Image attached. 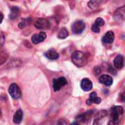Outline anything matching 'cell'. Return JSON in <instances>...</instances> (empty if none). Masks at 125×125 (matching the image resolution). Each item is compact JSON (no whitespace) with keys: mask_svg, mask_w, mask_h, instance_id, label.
Instances as JSON below:
<instances>
[{"mask_svg":"<svg viewBox=\"0 0 125 125\" xmlns=\"http://www.w3.org/2000/svg\"><path fill=\"white\" fill-rule=\"evenodd\" d=\"M71 59L73 64L78 67H84L87 64V57L83 52L80 51L73 52L71 56Z\"/></svg>","mask_w":125,"mask_h":125,"instance_id":"6da1fadb","label":"cell"},{"mask_svg":"<svg viewBox=\"0 0 125 125\" xmlns=\"http://www.w3.org/2000/svg\"><path fill=\"white\" fill-rule=\"evenodd\" d=\"M124 113V108L122 106H115L111 109V123L117 125L119 123Z\"/></svg>","mask_w":125,"mask_h":125,"instance_id":"7a4b0ae2","label":"cell"},{"mask_svg":"<svg viewBox=\"0 0 125 125\" xmlns=\"http://www.w3.org/2000/svg\"><path fill=\"white\" fill-rule=\"evenodd\" d=\"M86 28V24L83 21H76L72 25V31L75 34H81Z\"/></svg>","mask_w":125,"mask_h":125,"instance_id":"3957f363","label":"cell"},{"mask_svg":"<svg viewBox=\"0 0 125 125\" xmlns=\"http://www.w3.org/2000/svg\"><path fill=\"white\" fill-rule=\"evenodd\" d=\"M67 84V81L64 77H59L53 81V89L54 92L59 91L62 87Z\"/></svg>","mask_w":125,"mask_h":125,"instance_id":"277c9868","label":"cell"},{"mask_svg":"<svg viewBox=\"0 0 125 125\" xmlns=\"http://www.w3.org/2000/svg\"><path fill=\"white\" fill-rule=\"evenodd\" d=\"M8 92L13 99H18L21 96V92L20 90V88L16 83H12L10 86Z\"/></svg>","mask_w":125,"mask_h":125,"instance_id":"5b68a950","label":"cell"},{"mask_svg":"<svg viewBox=\"0 0 125 125\" xmlns=\"http://www.w3.org/2000/svg\"><path fill=\"white\" fill-rule=\"evenodd\" d=\"M34 26L38 29H48L50 27V22L45 18H39L35 22Z\"/></svg>","mask_w":125,"mask_h":125,"instance_id":"8992f818","label":"cell"},{"mask_svg":"<svg viewBox=\"0 0 125 125\" xmlns=\"http://www.w3.org/2000/svg\"><path fill=\"white\" fill-rule=\"evenodd\" d=\"M46 38V34L44 31H40L39 34H34L31 37V42L33 44L37 45L42 41H44Z\"/></svg>","mask_w":125,"mask_h":125,"instance_id":"52a82bcc","label":"cell"},{"mask_svg":"<svg viewBox=\"0 0 125 125\" xmlns=\"http://www.w3.org/2000/svg\"><path fill=\"white\" fill-rule=\"evenodd\" d=\"M105 24V21L102 18H98L94 23L92 26V31L94 33H99L100 31V27L103 26Z\"/></svg>","mask_w":125,"mask_h":125,"instance_id":"ba28073f","label":"cell"},{"mask_svg":"<svg viewBox=\"0 0 125 125\" xmlns=\"http://www.w3.org/2000/svg\"><path fill=\"white\" fill-rule=\"evenodd\" d=\"M94 111H88L87 112L79 115L78 116H77L76 119L80 122H83V123H86L87 122H89L91 119V116L93 114Z\"/></svg>","mask_w":125,"mask_h":125,"instance_id":"9c48e42d","label":"cell"},{"mask_svg":"<svg viewBox=\"0 0 125 125\" xmlns=\"http://www.w3.org/2000/svg\"><path fill=\"white\" fill-rule=\"evenodd\" d=\"M115 39V35L114 33L112 31H108L103 37L102 41L104 44H111Z\"/></svg>","mask_w":125,"mask_h":125,"instance_id":"30bf717a","label":"cell"},{"mask_svg":"<svg viewBox=\"0 0 125 125\" xmlns=\"http://www.w3.org/2000/svg\"><path fill=\"white\" fill-rule=\"evenodd\" d=\"M81 88H82V89L83 91L89 92V91H90L92 89L93 84H92V82L89 78H83L81 81Z\"/></svg>","mask_w":125,"mask_h":125,"instance_id":"8fae6325","label":"cell"},{"mask_svg":"<svg viewBox=\"0 0 125 125\" xmlns=\"http://www.w3.org/2000/svg\"><path fill=\"white\" fill-rule=\"evenodd\" d=\"M100 82L106 86H110L113 83V78L111 76L108 75H102L99 79Z\"/></svg>","mask_w":125,"mask_h":125,"instance_id":"7c38bea8","label":"cell"},{"mask_svg":"<svg viewBox=\"0 0 125 125\" xmlns=\"http://www.w3.org/2000/svg\"><path fill=\"white\" fill-rule=\"evenodd\" d=\"M114 65L117 70H121L124 67V56L118 55L114 60Z\"/></svg>","mask_w":125,"mask_h":125,"instance_id":"4fadbf2b","label":"cell"},{"mask_svg":"<svg viewBox=\"0 0 125 125\" xmlns=\"http://www.w3.org/2000/svg\"><path fill=\"white\" fill-rule=\"evenodd\" d=\"M44 56L50 60H56L59 58V53L54 49H50L44 53Z\"/></svg>","mask_w":125,"mask_h":125,"instance_id":"5bb4252c","label":"cell"},{"mask_svg":"<svg viewBox=\"0 0 125 125\" xmlns=\"http://www.w3.org/2000/svg\"><path fill=\"white\" fill-rule=\"evenodd\" d=\"M125 7L123 6L122 7H120L119 9H118L115 14H114V17L115 19L117 21H123L125 19Z\"/></svg>","mask_w":125,"mask_h":125,"instance_id":"9a60e30c","label":"cell"},{"mask_svg":"<svg viewBox=\"0 0 125 125\" xmlns=\"http://www.w3.org/2000/svg\"><path fill=\"white\" fill-rule=\"evenodd\" d=\"M107 115L105 111H102L98 114V116L95 118L93 125H102V119H104Z\"/></svg>","mask_w":125,"mask_h":125,"instance_id":"2e32d148","label":"cell"},{"mask_svg":"<svg viewBox=\"0 0 125 125\" xmlns=\"http://www.w3.org/2000/svg\"><path fill=\"white\" fill-rule=\"evenodd\" d=\"M23 119V111L21 110H18L13 116V122L18 125L21 122Z\"/></svg>","mask_w":125,"mask_h":125,"instance_id":"e0dca14e","label":"cell"},{"mask_svg":"<svg viewBox=\"0 0 125 125\" xmlns=\"http://www.w3.org/2000/svg\"><path fill=\"white\" fill-rule=\"evenodd\" d=\"M20 8L18 7H13L11 8V10H10V20H15L16 19L19 14H20Z\"/></svg>","mask_w":125,"mask_h":125,"instance_id":"ac0fdd59","label":"cell"},{"mask_svg":"<svg viewBox=\"0 0 125 125\" xmlns=\"http://www.w3.org/2000/svg\"><path fill=\"white\" fill-rule=\"evenodd\" d=\"M32 21V18L31 17H29V18H23L21 20V21L18 24V27L20 29H23L24 27L29 26L31 22Z\"/></svg>","mask_w":125,"mask_h":125,"instance_id":"d6986e66","label":"cell"},{"mask_svg":"<svg viewBox=\"0 0 125 125\" xmlns=\"http://www.w3.org/2000/svg\"><path fill=\"white\" fill-rule=\"evenodd\" d=\"M89 100L92 103H96V104H100L101 103V98L97 97V94L95 92H93L90 94L89 95Z\"/></svg>","mask_w":125,"mask_h":125,"instance_id":"ffe728a7","label":"cell"},{"mask_svg":"<svg viewBox=\"0 0 125 125\" xmlns=\"http://www.w3.org/2000/svg\"><path fill=\"white\" fill-rule=\"evenodd\" d=\"M103 3L102 1H99V0H93V1H90L88 3V6L89 8L91 9H96L101 4Z\"/></svg>","mask_w":125,"mask_h":125,"instance_id":"44dd1931","label":"cell"},{"mask_svg":"<svg viewBox=\"0 0 125 125\" xmlns=\"http://www.w3.org/2000/svg\"><path fill=\"white\" fill-rule=\"evenodd\" d=\"M68 35H69L68 31L65 28H62V29H61V30L59 31V32L58 34V37L59 39H65L66 37H68Z\"/></svg>","mask_w":125,"mask_h":125,"instance_id":"7402d4cb","label":"cell"},{"mask_svg":"<svg viewBox=\"0 0 125 125\" xmlns=\"http://www.w3.org/2000/svg\"><path fill=\"white\" fill-rule=\"evenodd\" d=\"M5 42V37L3 32L0 31V48L4 45Z\"/></svg>","mask_w":125,"mask_h":125,"instance_id":"603a6c76","label":"cell"},{"mask_svg":"<svg viewBox=\"0 0 125 125\" xmlns=\"http://www.w3.org/2000/svg\"><path fill=\"white\" fill-rule=\"evenodd\" d=\"M58 125H67V123L65 120H63V119H61L58 122Z\"/></svg>","mask_w":125,"mask_h":125,"instance_id":"cb8c5ba5","label":"cell"},{"mask_svg":"<svg viewBox=\"0 0 125 125\" xmlns=\"http://www.w3.org/2000/svg\"><path fill=\"white\" fill-rule=\"evenodd\" d=\"M3 18H4V15H3V14L0 12V23L2 22V21H3Z\"/></svg>","mask_w":125,"mask_h":125,"instance_id":"d4e9b609","label":"cell"},{"mask_svg":"<svg viewBox=\"0 0 125 125\" xmlns=\"http://www.w3.org/2000/svg\"><path fill=\"white\" fill-rule=\"evenodd\" d=\"M86 104H87L88 105H91L92 104V103L91 102V100H90L89 99H88V100H86Z\"/></svg>","mask_w":125,"mask_h":125,"instance_id":"484cf974","label":"cell"},{"mask_svg":"<svg viewBox=\"0 0 125 125\" xmlns=\"http://www.w3.org/2000/svg\"><path fill=\"white\" fill-rule=\"evenodd\" d=\"M70 125H81L79 123H78V122H73V123H72V124H70Z\"/></svg>","mask_w":125,"mask_h":125,"instance_id":"4316f807","label":"cell"}]
</instances>
